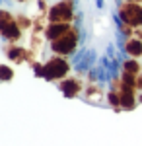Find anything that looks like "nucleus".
Returning a JSON list of instances; mask_svg holds the SVG:
<instances>
[{
	"label": "nucleus",
	"mask_w": 142,
	"mask_h": 146,
	"mask_svg": "<svg viewBox=\"0 0 142 146\" xmlns=\"http://www.w3.org/2000/svg\"><path fill=\"white\" fill-rule=\"evenodd\" d=\"M2 35L6 39H18L20 37V27L16 20H8V22H2Z\"/></svg>",
	"instance_id": "6"
},
{
	"label": "nucleus",
	"mask_w": 142,
	"mask_h": 146,
	"mask_svg": "<svg viewBox=\"0 0 142 146\" xmlns=\"http://www.w3.org/2000/svg\"><path fill=\"white\" fill-rule=\"evenodd\" d=\"M123 82H125V86H136V80H134V74H131V72H125L123 74Z\"/></svg>",
	"instance_id": "11"
},
{
	"label": "nucleus",
	"mask_w": 142,
	"mask_h": 146,
	"mask_svg": "<svg viewBox=\"0 0 142 146\" xmlns=\"http://www.w3.org/2000/svg\"><path fill=\"white\" fill-rule=\"evenodd\" d=\"M62 92H64L68 98H72V96H76L78 90H80V84H78L76 80H66V82H62Z\"/></svg>",
	"instance_id": "8"
},
{
	"label": "nucleus",
	"mask_w": 142,
	"mask_h": 146,
	"mask_svg": "<svg viewBox=\"0 0 142 146\" xmlns=\"http://www.w3.org/2000/svg\"><path fill=\"white\" fill-rule=\"evenodd\" d=\"M39 72H41L47 80L62 78L66 72H68V64H66V60H62V58H53V60H49L43 66V70H39Z\"/></svg>",
	"instance_id": "2"
},
{
	"label": "nucleus",
	"mask_w": 142,
	"mask_h": 146,
	"mask_svg": "<svg viewBox=\"0 0 142 146\" xmlns=\"http://www.w3.org/2000/svg\"><path fill=\"white\" fill-rule=\"evenodd\" d=\"M127 53L132 55V56L142 55V41L140 39H132V41H129V43H127Z\"/></svg>",
	"instance_id": "9"
},
{
	"label": "nucleus",
	"mask_w": 142,
	"mask_h": 146,
	"mask_svg": "<svg viewBox=\"0 0 142 146\" xmlns=\"http://www.w3.org/2000/svg\"><path fill=\"white\" fill-rule=\"evenodd\" d=\"M140 70V66H138V62H134V60H127L125 62V72H131V74H136Z\"/></svg>",
	"instance_id": "10"
},
{
	"label": "nucleus",
	"mask_w": 142,
	"mask_h": 146,
	"mask_svg": "<svg viewBox=\"0 0 142 146\" xmlns=\"http://www.w3.org/2000/svg\"><path fill=\"white\" fill-rule=\"evenodd\" d=\"M136 86H138V88H142V76L138 80H136Z\"/></svg>",
	"instance_id": "14"
},
{
	"label": "nucleus",
	"mask_w": 142,
	"mask_h": 146,
	"mask_svg": "<svg viewBox=\"0 0 142 146\" xmlns=\"http://www.w3.org/2000/svg\"><path fill=\"white\" fill-rule=\"evenodd\" d=\"M76 31L74 29H70L68 33H64L62 37H58L56 41H53V51L58 53V55H68V53H72L74 51V47H76Z\"/></svg>",
	"instance_id": "4"
},
{
	"label": "nucleus",
	"mask_w": 142,
	"mask_h": 146,
	"mask_svg": "<svg viewBox=\"0 0 142 146\" xmlns=\"http://www.w3.org/2000/svg\"><path fill=\"white\" fill-rule=\"evenodd\" d=\"M12 78V70L8 66H2V80H10Z\"/></svg>",
	"instance_id": "13"
},
{
	"label": "nucleus",
	"mask_w": 142,
	"mask_h": 146,
	"mask_svg": "<svg viewBox=\"0 0 142 146\" xmlns=\"http://www.w3.org/2000/svg\"><path fill=\"white\" fill-rule=\"evenodd\" d=\"M49 20L55 23H68L70 22L72 20V4H70V0L53 6L51 12H49Z\"/></svg>",
	"instance_id": "3"
},
{
	"label": "nucleus",
	"mask_w": 142,
	"mask_h": 146,
	"mask_svg": "<svg viewBox=\"0 0 142 146\" xmlns=\"http://www.w3.org/2000/svg\"><path fill=\"white\" fill-rule=\"evenodd\" d=\"M121 105L125 109H132L134 107V94H132L131 86H123V92H121Z\"/></svg>",
	"instance_id": "7"
},
{
	"label": "nucleus",
	"mask_w": 142,
	"mask_h": 146,
	"mask_svg": "<svg viewBox=\"0 0 142 146\" xmlns=\"http://www.w3.org/2000/svg\"><path fill=\"white\" fill-rule=\"evenodd\" d=\"M70 31V27H68V23H51L49 27H47V37L51 39V41H56L58 37H62L64 33Z\"/></svg>",
	"instance_id": "5"
},
{
	"label": "nucleus",
	"mask_w": 142,
	"mask_h": 146,
	"mask_svg": "<svg viewBox=\"0 0 142 146\" xmlns=\"http://www.w3.org/2000/svg\"><path fill=\"white\" fill-rule=\"evenodd\" d=\"M20 2H23V0H20Z\"/></svg>",
	"instance_id": "16"
},
{
	"label": "nucleus",
	"mask_w": 142,
	"mask_h": 146,
	"mask_svg": "<svg viewBox=\"0 0 142 146\" xmlns=\"http://www.w3.org/2000/svg\"><path fill=\"white\" fill-rule=\"evenodd\" d=\"M10 56L14 58V60H22L23 51H20V49H16V51H10Z\"/></svg>",
	"instance_id": "12"
},
{
	"label": "nucleus",
	"mask_w": 142,
	"mask_h": 146,
	"mask_svg": "<svg viewBox=\"0 0 142 146\" xmlns=\"http://www.w3.org/2000/svg\"><path fill=\"white\" fill-rule=\"evenodd\" d=\"M129 2H140V0H129Z\"/></svg>",
	"instance_id": "15"
},
{
	"label": "nucleus",
	"mask_w": 142,
	"mask_h": 146,
	"mask_svg": "<svg viewBox=\"0 0 142 146\" xmlns=\"http://www.w3.org/2000/svg\"><path fill=\"white\" fill-rule=\"evenodd\" d=\"M121 18L127 25H142V6L136 2H129L121 6Z\"/></svg>",
	"instance_id": "1"
}]
</instances>
